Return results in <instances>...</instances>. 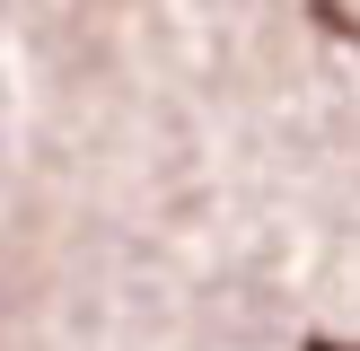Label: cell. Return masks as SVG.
Returning <instances> with one entry per match:
<instances>
[{
	"instance_id": "cell-1",
	"label": "cell",
	"mask_w": 360,
	"mask_h": 351,
	"mask_svg": "<svg viewBox=\"0 0 360 351\" xmlns=\"http://www.w3.org/2000/svg\"><path fill=\"white\" fill-rule=\"evenodd\" d=\"M308 351H360V343H326V333H316V343H308Z\"/></svg>"
}]
</instances>
